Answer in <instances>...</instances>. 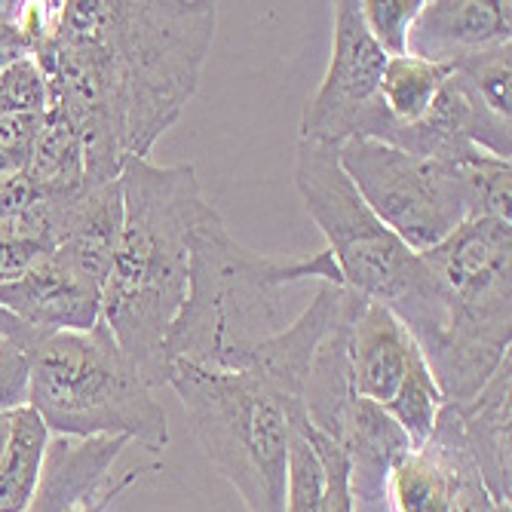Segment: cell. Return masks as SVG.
<instances>
[{
	"instance_id": "cell-1",
	"label": "cell",
	"mask_w": 512,
	"mask_h": 512,
	"mask_svg": "<svg viewBox=\"0 0 512 512\" xmlns=\"http://www.w3.org/2000/svg\"><path fill=\"white\" fill-rule=\"evenodd\" d=\"M218 25L206 0H46L19 28L46 80V108L80 135L89 184L148 160L194 99Z\"/></svg>"
},
{
	"instance_id": "cell-2",
	"label": "cell",
	"mask_w": 512,
	"mask_h": 512,
	"mask_svg": "<svg viewBox=\"0 0 512 512\" xmlns=\"http://www.w3.org/2000/svg\"><path fill=\"white\" fill-rule=\"evenodd\" d=\"M123 227L102 292V319L151 387L169 384L166 341L188 301L191 230L212 206L197 169L129 160L120 172Z\"/></svg>"
},
{
	"instance_id": "cell-3",
	"label": "cell",
	"mask_w": 512,
	"mask_h": 512,
	"mask_svg": "<svg viewBox=\"0 0 512 512\" xmlns=\"http://www.w3.org/2000/svg\"><path fill=\"white\" fill-rule=\"evenodd\" d=\"M319 279L344 286L329 249L310 255H261L227 234L215 206L191 230V273L169 341L166 362L200 365L209 371H243L252 350L283 332L279 292Z\"/></svg>"
},
{
	"instance_id": "cell-4",
	"label": "cell",
	"mask_w": 512,
	"mask_h": 512,
	"mask_svg": "<svg viewBox=\"0 0 512 512\" xmlns=\"http://www.w3.org/2000/svg\"><path fill=\"white\" fill-rule=\"evenodd\" d=\"M295 188L332 252L344 286L387 307L433 365L448 341L451 310L424 255L411 252L347 178L338 148L301 138L295 151Z\"/></svg>"
},
{
	"instance_id": "cell-5",
	"label": "cell",
	"mask_w": 512,
	"mask_h": 512,
	"mask_svg": "<svg viewBox=\"0 0 512 512\" xmlns=\"http://www.w3.org/2000/svg\"><path fill=\"white\" fill-rule=\"evenodd\" d=\"M0 338L28 359V405L62 439L123 436L148 451L169 445V421L154 387L138 375L108 322L89 332H34L0 313Z\"/></svg>"
},
{
	"instance_id": "cell-6",
	"label": "cell",
	"mask_w": 512,
	"mask_h": 512,
	"mask_svg": "<svg viewBox=\"0 0 512 512\" xmlns=\"http://www.w3.org/2000/svg\"><path fill=\"white\" fill-rule=\"evenodd\" d=\"M169 387L188 411L212 467L237 488L249 512H286L292 417L304 408L298 390L261 365L209 371L175 362Z\"/></svg>"
},
{
	"instance_id": "cell-7",
	"label": "cell",
	"mask_w": 512,
	"mask_h": 512,
	"mask_svg": "<svg viewBox=\"0 0 512 512\" xmlns=\"http://www.w3.org/2000/svg\"><path fill=\"white\" fill-rule=\"evenodd\" d=\"M424 261L451 310L448 341L430 371L448 402H467L512 344V221L470 218Z\"/></svg>"
},
{
	"instance_id": "cell-8",
	"label": "cell",
	"mask_w": 512,
	"mask_h": 512,
	"mask_svg": "<svg viewBox=\"0 0 512 512\" xmlns=\"http://www.w3.org/2000/svg\"><path fill=\"white\" fill-rule=\"evenodd\" d=\"M341 166L375 218L417 255L436 249L470 221V203L454 166L399 148L350 138L338 148Z\"/></svg>"
},
{
	"instance_id": "cell-9",
	"label": "cell",
	"mask_w": 512,
	"mask_h": 512,
	"mask_svg": "<svg viewBox=\"0 0 512 512\" xmlns=\"http://www.w3.org/2000/svg\"><path fill=\"white\" fill-rule=\"evenodd\" d=\"M387 53L368 34L359 4L341 0L335 4V34H332V59L316 96L304 105L301 138L319 145L341 148L356 138L359 117L378 99L381 74Z\"/></svg>"
},
{
	"instance_id": "cell-10",
	"label": "cell",
	"mask_w": 512,
	"mask_h": 512,
	"mask_svg": "<svg viewBox=\"0 0 512 512\" xmlns=\"http://www.w3.org/2000/svg\"><path fill=\"white\" fill-rule=\"evenodd\" d=\"M102 292L56 249L0 286V313L34 332H89L102 319Z\"/></svg>"
},
{
	"instance_id": "cell-11",
	"label": "cell",
	"mask_w": 512,
	"mask_h": 512,
	"mask_svg": "<svg viewBox=\"0 0 512 512\" xmlns=\"http://www.w3.org/2000/svg\"><path fill=\"white\" fill-rule=\"evenodd\" d=\"M509 37V0H430L408 31L405 53L454 68L482 50L509 43Z\"/></svg>"
},
{
	"instance_id": "cell-12",
	"label": "cell",
	"mask_w": 512,
	"mask_h": 512,
	"mask_svg": "<svg viewBox=\"0 0 512 512\" xmlns=\"http://www.w3.org/2000/svg\"><path fill=\"white\" fill-rule=\"evenodd\" d=\"M414 353L417 344L405 332V325L387 307L362 298L347 335V365L353 393L365 402L387 408Z\"/></svg>"
},
{
	"instance_id": "cell-13",
	"label": "cell",
	"mask_w": 512,
	"mask_h": 512,
	"mask_svg": "<svg viewBox=\"0 0 512 512\" xmlns=\"http://www.w3.org/2000/svg\"><path fill=\"white\" fill-rule=\"evenodd\" d=\"M460 427L479 476L494 503H512V356H506L488 384L467 402H457Z\"/></svg>"
},
{
	"instance_id": "cell-14",
	"label": "cell",
	"mask_w": 512,
	"mask_h": 512,
	"mask_svg": "<svg viewBox=\"0 0 512 512\" xmlns=\"http://www.w3.org/2000/svg\"><path fill=\"white\" fill-rule=\"evenodd\" d=\"M347 457L350 467V491L356 503L384 500L387 476L393 463L411 448L405 433L396 427L393 417L365 399H353L329 436Z\"/></svg>"
},
{
	"instance_id": "cell-15",
	"label": "cell",
	"mask_w": 512,
	"mask_h": 512,
	"mask_svg": "<svg viewBox=\"0 0 512 512\" xmlns=\"http://www.w3.org/2000/svg\"><path fill=\"white\" fill-rule=\"evenodd\" d=\"M123 227V188L120 178L62 200L59 252L99 286L108 283L117 240Z\"/></svg>"
},
{
	"instance_id": "cell-16",
	"label": "cell",
	"mask_w": 512,
	"mask_h": 512,
	"mask_svg": "<svg viewBox=\"0 0 512 512\" xmlns=\"http://www.w3.org/2000/svg\"><path fill=\"white\" fill-rule=\"evenodd\" d=\"M129 439H59L46 448L43 473L28 512H71L77 503L102 491L108 470L123 454Z\"/></svg>"
},
{
	"instance_id": "cell-17",
	"label": "cell",
	"mask_w": 512,
	"mask_h": 512,
	"mask_svg": "<svg viewBox=\"0 0 512 512\" xmlns=\"http://www.w3.org/2000/svg\"><path fill=\"white\" fill-rule=\"evenodd\" d=\"M62 200L37 197L25 175L0 191V286L59 249Z\"/></svg>"
},
{
	"instance_id": "cell-18",
	"label": "cell",
	"mask_w": 512,
	"mask_h": 512,
	"mask_svg": "<svg viewBox=\"0 0 512 512\" xmlns=\"http://www.w3.org/2000/svg\"><path fill=\"white\" fill-rule=\"evenodd\" d=\"M28 188L43 200H68L86 188H92L86 178L80 135L65 114L56 108L43 111L40 135L25 169Z\"/></svg>"
},
{
	"instance_id": "cell-19",
	"label": "cell",
	"mask_w": 512,
	"mask_h": 512,
	"mask_svg": "<svg viewBox=\"0 0 512 512\" xmlns=\"http://www.w3.org/2000/svg\"><path fill=\"white\" fill-rule=\"evenodd\" d=\"M46 448L50 430L40 414L31 405L13 408L7 442L0 451V512H28L40 485Z\"/></svg>"
},
{
	"instance_id": "cell-20",
	"label": "cell",
	"mask_w": 512,
	"mask_h": 512,
	"mask_svg": "<svg viewBox=\"0 0 512 512\" xmlns=\"http://www.w3.org/2000/svg\"><path fill=\"white\" fill-rule=\"evenodd\" d=\"M451 463L448 457L424 442L408 448L387 476L384 500L393 512H448L451 506Z\"/></svg>"
},
{
	"instance_id": "cell-21",
	"label": "cell",
	"mask_w": 512,
	"mask_h": 512,
	"mask_svg": "<svg viewBox=\"0 0 512 512\" xmlns=\"http://www.w3.org/2000/svg\"><path fill=\"white\" fill-rule=\"evenodd\" d=\"M451 65H436L417 56H390L381 74L378 99L393 123H417L436 102L451 77Z\"/></svg>"
},
{
	"instance_id": "cell-22",
	"label": "cell",
	"mask_w": 512,
	"mask_h": 512,
	"mask_svg": "<svg viewBox=\"0 0 512 512\" xmlns=\"http://www.w3.org/2000/svg\"><path fill=\"white\" fill-rule=\"evenodd\" d=\"M445 402L448 399L442 396V390H439V384L433 378V371H430L421 347H417V353L408 362V371H405V378H402L396 396L390 399V405L384 411L393 417L396 427L405 433L408 445L421 448L430 439V433L436 427V417H439Z\"/></svg>"
},
{
	"instance_id": "cell-23",
	"label": "cell",
	"mask_w": 512,
	"mask_h": 512,
	"mask_svg": "<svg viewBox=\"0 0 512 512\" xmlns=\"http://www.w3.org/2000/svg\"><path fill=\"white\" fill-rule=\"evenodd\" d=\"M463 191H467L470 218H497L512 221V166L485 151L470 160L454 163Z\"/></svg>"
},
{
	"instance_id": "cell-24",
	"label": "cell",
	"mask_w": 512,
	"mask_h": 512,
	"mask_svg": "<svg viewBox=\"0 0 512 512\" xmlns=\"http://www.w3.org/2000/svg\"><path fill=\"white\" fill-rule=\"evenodd\" d=\"M454 74L491 114L512 120V43L491 46L457 62Z\"/></svg>"
},
{
	"instance_id": "cell-25",
	"label": "cell",
	"mask_w": 512,
	"mask_h": 512,
	"mask_svg": "<svg viewBox=\"0 0 512 512\" xmlns=\"http://www.w3.org/2000/svg\"><path fill=\"white\" fill-rule=\"evenodd\" d=\"M421 7L424 0H362L359 16L387 56H405L408 31Z\"/></svg>"
},
{
	"instance_id": "cell-26",
	"label": "cell",
	"mask_w": 512,
	"mask_h": 512,
	"mask_svg": "<svg viewBox=\"0 0 512 512\" xmlns=\"http://www.w3.org/2000/svg\"><path fill=\"white\" fill-rule=\"evenodd\" d=\"M43 111H46V80L34 56H25L0 74V117L43 114Z\"/></svg>"
},
{
	"instance_id": "cell-27",
	"label": "cell",
	"mask_w": 512,
	"mask_h": 512,
	"mask_svg": "<svg viewBox=\"0 0 512 512\" xmlns=\"http://www.w3.org/2000/svg\"><path fill=\"white\" fill-rule=\"evenodd\" d=\"M40 123H43V114L0 117V191L19 175H25L34 145H37V135H40Z\"/></svg>"
},
{
	"instance_id": "cell-28",
	"label": "cell",
	"mask_w": 512,
	"mask_h": 512,
	"mask_svg": "<svg viewBox=\"0 0 512 512\" xmlns=\"http://www.w3.org/2000/svg\"><path fill=\"white\" fill-rule=\"evenodd\" d=\"M19 10H22V4L10 0L7 10L0 13V74H4L10 65H16L19 59L31 56V43H28L25 31L19 28Z\"/></svg>"
},
{
	"instance_id": "cell-29",
	"label": "cell",
	"mask_w": 512,
	"mask_h": 512,
	"mask_svg": "<svg viewBox=\"0 0 512 512\" xmlns=\"http://www.w3.org/2000/svg\"><path fill=\"white\" fill-rule=\"evenodd\" d=\"M138 479V470H129L123 479H117L114 485H108V488H102V491H96V494H92V497H86L83 503H77L71 512H105L111 503H114V497H120L132 482Z\"/></svg>"
},
{
	"instance_id": "cell-30",
	"label": "cell",
	"mask_w": 512,
	"mask_h": 512,
	"mask_svg": "<svg viewBox=\"0 0 512 512\" xmlns=\"http://www.w3.org/2000/svg\"><path fill=\"white\" fill-rule=\"evenodd\" d=\"M494 512H512V503H494Z\"/></svg>"
}]
</instances>
